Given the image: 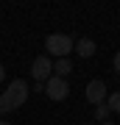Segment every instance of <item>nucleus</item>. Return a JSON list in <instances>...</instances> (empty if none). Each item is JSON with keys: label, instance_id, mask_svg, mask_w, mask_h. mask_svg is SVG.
<instances>
[{"label": "nucleus", "instance_id": "obj_1", "mask_svg": "<svg viewBox=\"0 0 120 125\" xmlns=\"http://www.w3.org/2000/svg\"><path fill=\"white\" fill-rule=\"evenodd\" d=\"M45 47H48L50 56H56V58H67V56L73 53V47H76V42H73L67 33H50L48 39H45Z\"/></svg>", "mask_w": 120, "mask_h": 125}, {"label": "nucleus", "instance_id": "obj_8", "mask_svg": "<svg viewBox=\"0 0 120 125\" xmlns=\"http://www.w3.org/2000/svg\"><path fill=\"white\" fill-rule=\"evenodd\" d=\"M92 114H95V120H98V122H109V114H112V111H109L106 103H101V106H95Z\"/></svg>", "mask_w": 120, "mask_h": 125}, {"label": "nucleus", "instance_id": "obj_6", "mask_svg": "<svg viewBox=\"0 0 120 125\" xmlns=\"http://www.w3.org/2000/svg\"><path fill=\"white\" fill-rule=\"evenodd\" d=\"M73 50H76L81 58H92V56H95V50H98V45H95L92 39H87V36H84V39H78V42H76V47H73Z\"/></svg>", "mask_w": 120, "mask_h": 125}, {"label": "nucleus", "instance_id": "obj_15", "mask_svg": "<svg viewBox=\"0 0 120 125\" xmlns=\"http://www.w3.org/2000/svg\"><path fill=\"white\" fill-rule=\"evenodd\" d=\"M81 125H89V122H81Z\"/></svg>", "mask_w": 120, "mask_h": 125}, {"label": "nucleus", "instance_id": "obj_11", "mask_svg": "<svg viewBox=\"0 0 120 125\" xmlns=\"http://www.w3.org/2000/svg\"><path fill=\"white\" fill-rule=\"evenodd\" d=\"M115 72H117V75H120V50H117V53H115Z\"/></svg>", "mask_w": 120, "mask_h": 125}, {"label": "nucleus", "instance_id": "obj_3", "mask_svg": "<svg viewBox=\"0 0 120 125\" xmlns=\"http://www.w3.org/2000/svg\"><path fill=\"white\" fill-rule=\"evenodd\" d=\"M45 94H48L50 100L62 103L67 94H70V83H67V78H56V75H50L48 81H45Z\"/></svg>", "mask_w": 120, "mask_h": 125}, {"label": "nucleus", "instance_id": "obj_10", "mask_svg": "<svg viewBox=\"0 0 120 125\" xmlns=\"http://www.w3.org/2000/svg\"><path fill=\"white\" fill-rule=\"evenodd\" d=\"M9 111H14V106L6 100V94H0V114H9Z\"/></svg>", "mask_w": 120, "mask_h": 125}, {"label": "nucleus", "instance_id": "obj_14", "mask_svg": "<svg viewBox=\"0 0 120 125\" xmlns=\"http://www.w3.org/2000/svg\"><path fill=\"white\" fill-rule=\"evenodd\" d=\"M101 125H115V122H101Z\"/></svg>", "mask_w": 120, "mask_h": 125}, {"label": "nucleus", "instance_id": "obj_9", "mask_svg": "<svg viewBox=\"0 0 120 125\" xmlns=\"http://www.w3.org/2000/svg\"><path fill=\"white\" fill-rule=\"evenodd\" d=\"M106 106H109L112 114H120V89H117L115 94H109V97H106Z\"/></svg>", "mask_w": 120, "mask_h": 125}, {"label": "nucleus", "instance_id": "obj_5", "mask_svg": "<svg viewBox=\"0 0 120 125\" xmlns=\"http://www.w3.org/2000/svg\"><path fill=\"white\" fill-rule=\"evenodd\" d=\"M106 83H103L101 78H95V81H89L87 83V100L92 103V106H101V103H106Z\"/></svg>", "mask_w": 120, "mask_h": 125}, {"label": "nucleus", "instance_id": "obj_2", "mask_svg": "<svg viewBox=\"0 0 120 125\" xmlns=\"http://www.w3.org/2000/svg\"><path fill=\"white\" fill-rule=\"evenodd\" d=\"M3 94H6V100H9L14 108H20V106H25L31 89H28V83H25L22 78H17V81H11V83H9V89H6Z\"/></svg>", "mask_w": 120, "mask_h": 125}, {"label": "nucleus", "instance_id": "obj_13", "mask_svg": "<svg viewBox=\"0 0 120 125\" xmlns=\"http://www.w3.org/2000/svg\"><path fill=\"white\" fill-rule=\"evenodd\" d=\"M0 125H11V122H9V120H0Z\"/></svg>", "mask_w": 120, "mask_h": 125}, {"label": "nucleus", "instance_id": "obj_12", "mask_svg": "<svg viewBox=\"0 0 120 125\" xmlns=\"http://www.w3.org/2000/svg\"><path fill=\"white\" fill-rule=\"evenodd\" d=\"M6 78V70H3V64H0V81H3Z\"/></svg>", "mask_w": 120, "mask_h": 125}, {"label": "nucleus", "instance_id": "obj_7", "mask_svg": "<svg viewBox=\"0 0 120 125\" xmlns=\"http://www.w3.org/2000/svg\"><path fill=\"white\" fill-rule=\"evenodd\" d=\"M70 72H73L70 58H56V61H53V75H56V78H67Z\"/></svg>", "mask_w": 120, "mask_h": 125}, {"label": "nucleus", "instance_id": "obj_4", "mask_svg": "<svg viewBox=\"0 0 120 125\" xmlns=\"http://www.w3.org/2000/svg\"><path fill=\"white\" fill-rule=\"evenodd\" d=\"M50 75H53V61H50V56H36L34 64H31V78L36 83H45Z\"/></svg>", "mask_w": 120, "mask_h": 125}]
</instances>
